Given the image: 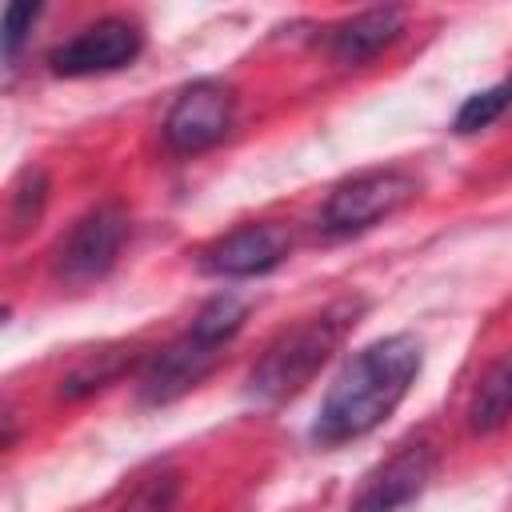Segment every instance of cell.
I'll use <instances>...</instances> for the list:
<instances>
[{
    "label": "cell",
    "mask_w": 512,
    "mask_h": 512,
    "mask_svg": "<svg viewBox=\"0 0 512 512\" xmlns=\"http://www.w3.org/2000/svg\"><path fill=\"white\" fill-rule=\"evenodd\" d=\"M416 372H420V340L416 336L396 332V336L372 340L340 368V376L324 392L320 412L312 420V440L324 448H336L344 440L368 436L396 412V404L408 396Z\"/></svg>",
    "instance_id": "cell-1"
},
{
    "label": "cell",
    "mask_w": 512,
    "mask_h": 512,
    "mask_svg": "<svg viewBox=\"0 0 512 512\" xmlns=\"http://www.w3.org/2000/svg\"><path fill=\"white\" fill-rule=\"evenodd\" d=\"M360 308H364L360 300H336V304H328L324 312H316V316L292 324L288 332H280V336L264 348V356L256 360V368H252V376H248L252 400H260V404H280V400L296 396V392L328 364V356L340 348V340H344L348 328L356 324Z\"/></svg>",
    "instance_id": "cell-2"
},
{
    "label": "cell",
    "mask_w": 512,
    "mask_h": 512,
    "mask_svg": "<svg viewBox=\"0 0 512 512\" xmlns=\"http://www.w3.org/2000/svg\"><path fill=\"white\" fill-rule=\"evenodd\" d=\"M244 316H248V308L236 296L208 300L200 308V316L192 320V328L148 360V368L140 376V400L144 404H168V400L184 396L188 388H196L216 368L224 344L240 332Z\"/></svg>",
    "instance_id": "cell-3"
},
{
    "label": "cell",
    "mask_w": 512,
    "mask_h": 512,
    "mask_svg": "<svg viewBox=\"0 0 512 512\" xmlns=\"http://www.w3.org/2000/svg\"><path fill=\"white\" fill-rule=\"evenodd\" d=\"M412 196H416V180L400 168L360 172V176H352L328 192L320 224L332 236H352V232H364V228L380 224L384 216L400 212Z\"/></svg>",
    "instance_id": "cell-4"
},
{
    "label": "cell",
    "mask_w": 512,
    "mask_h": 512,
    "mask_svg": "<svg viewBox=\"0 0 512 512\" xmlns=\"http://www.w3.org/2000/svg\"><path fill=\"white\" fill-rule=\"evenodd\" d=\"M140 48H144V32L136 20L104 16L88 28H80L60 48H52L48 64L56 76H100V72L128 68L140 56Z\"/></svg>",
    "instance_id": "cell-5"
},
{
    "label": "cell",
    "mask_w": 512,
    "mask_h": 512,
    "mask_svg": "<svg viewBox=\"0 0 512 512\" xmlns=\"http://www.w3.org/2000/svg\"><path fill=\"white\" fill-rule=\"evenodd\" d=\"M124 240H128V216L116 204L92 208L60 240V248H56V276L68 280V284L100 280L116 264Z\"/></svg>",
    "instance_id": "cell-6"
},
{
    "label": "cell",
    "mask_w": 512,
    "mask_h": 512,
    "mask_svg": "<svg viewBox=\"0 0 512 512\" xmlns=\"http://www.w3.org/2000/svg\"><path fill=\"white\" fill-rule=\"evenodd\" d=\"M232 88L220 84V80H196L188 84L168 116H164V140L172 152L180 156H192V152H204L212 144H220L232 128Z\"/></svg>",
    "instance_id": "cell-7"
},
{
    "label": "cell",
    "mask_w": 512,
    "mask_h": 512,
    "mask_svg": "<svg viewBox=\"0 0 512 512\" xmlns=\"http://www.w3.org/2000/svg\"><path fill=\"white\" fill-rule=\"evenodd\" d=\"M436 452L428 444H408L396 456H388L380 468H372L352 496V512H396L412 496H420L432 480Z\"/></svg>",
    "instance_id": "cell-8"
},
{
    "label": "cell",
    "mask_w": 512,
    "mask_h": 512,
    "mask_svg": "<svg viewBox=\"0 0 512 512\" xmlns=\"http://www.w3.org/2000/svg\"><path fill=\"white\" fill-rule=\"evenodd\" d=\"M288 256V236L276 224H244L204 248L200 268L216 276H260Z\"/></svg>",
    "instance_id": "cell-9"
},
{
    "label": "cell",
    "mask_w": 512,
    "mask_h": 512,
    "mask_svg": "<svg viewBox=\"0 0 512 512\" xmlns=\"http://www.w3.org/2000/svg\"><path fill=\"white\" fill-rule=\"evenodd\" d=\"M400 24H404L400 8H368V12L336 24L332 28V40H328L332 60L344 64V68L372 60L380 48H388L400 36Z\"/></svg>",
    "instance_id": "cell-10"
},
{
    "label": "cell",
    "mask_w": 512,
    "mask_h": 512,
    "mask_svg": "<svg viewBox=\"0 0 512 512\" xmlns=\"http://www.w3.org/2000/svg\"><path fill=\"white\" fill-rule=\"evenodd\" d=\"M512 420V352H504L476 384L468 404V428L472 432H496Z\"/></svg>",
    "instance_id": "cell-11"
},
{
    "label": "cell",
    "mask_w": 512,
    "mask_h": 512,
    "mask_svg": "<svg viewBox=\"0 0 512 512\" xmlns=\"http://www.w3.org/2000/svg\"><path fill=\"white\" fill-rule=\"evenodd\" d=\"M140 360L136 348H108V352H96V360H84L68 380H64V396H84V392H96L104 388L108 380H116L124 368H132Z\"/></svg>",
    "instance_id": "cell-12"
},
{
    "label": "cell",
    "mask_w": 512,
    "mask_h": 512,
    "mask_svg": "<svg viewBox=\"0 0 512 512\" xmlns=\"http://www.w3.org/2000/svg\"><path fill=\"white\" fill-rule=\"evenodd\" d=\"M508 108H512V76L484 88V92H472L456 112V132H480L492 120H500Z\"/></svg>",
    "instance_id": "cell-13"
},
{
    "label": "cell",
    "mask_w": 512,
    "mask_h": 512,
    "mask_svg": "<svg viewBox=\"0 0 512 512\" xmlns=\"http://www.w3.org/2000/svg\"><path fill=\"white\" fill-rule=\"evenodd\" d=\"M44 196H48V180H44V172L40 168H28L16 184H12V232H24L36 216H40V208H44Z\"/></svg>",
    "instance_id": "cell-14"
},
{
    "label": "cell",
    "mask_w": 512,
    "mask_h": 512,
    "mask_svg": "<svg viewBox=\"0 0 512 512\" xmlns=\"http://www.w3.org/2000/svg\"><path fill=\"white\" fill-rule=\"evenodd\" d=\"M176 488H180V480H176L172 472L148 476V480L128 496V504H124L120 512H168L172 500H176Z\"/></svg>",
    "instance_id": "cell-15"
},
{
    "label": "cell",
    "mask_w": 512,
    "mask_h": 512,
    "mask_svg": "<svg viewBox=\"0 0 512 512\" xmlns=\"http://www.w3.org/2000/svg\"><path fill=\"white\" fill-rule=\"evenodd\" d=\"M36 4H8L4 8V56L12 60L16 52H20V44H24V36H28V28H32V20H36Z\"/></svg>",
    "instance_id": "cell-16"
}]
</instances>
